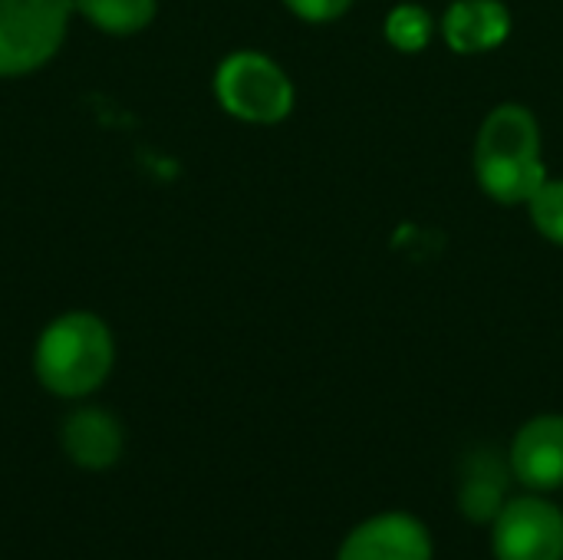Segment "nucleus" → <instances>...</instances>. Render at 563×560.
<instances>
[{"label":"nucleus","instance_id":"obj_4","mask_svg":"<svg viewBox=\"0 0 563 560\" xmlns=\"http://www.w3.org/2000/svg\"><path fill=\"white\" fill-rule=\"evenodd\" d=\"M73 0H0V76L40 69L63 43Z\"/></svg>","mask_w":563,"mask_h":560},{"label":"nucleus","instance_id":"obj_14","mask_svg":"<svg viewBox=\"0 0 563 560\" xmlns=\"http://www.w3.org/2000/svg\"><path fill=\"white\" fill-rule=\"evenodd\" d=\"M297 17L323 23V20H336L340 13H346L353 7V0H284Z\"/></svg>","mask_w":563,"mask_h":560},{"label":"nucleus","instance_id":"obj_11","mask_svg":"<svg viewBox=\"0 0 563 560\" xmlns=\"http://www.w3.org/2000/svg\"><path fill=\"white\" fill-rule=\"evenodd\" d=\"M505 485L498 479H492L488 472L485 475H472L459 495V508L462 515L472 521V525H495V518L501 515L505 508Z\"/></svg>","mask_w":563,"mask_h":560},{"label":"nucleus","instance_id":"obj_12","mask_svg":"<svg viewBox=\"0 0 563 560\" xmlns=\"http://www.w3.org/2000/svg\"><path fill=\"white\" fill-rule=\"evenodd\" d=\"M386 36L396 50L402 53H416L432 40V17L416 7V3H402L389 13L386 20Z\"/></svg>","mask_w":563,"mask_h":560},{"label":"nucleus","instance_id":"obj_13","mask_svg":"<svg viewBox=\"0 0 563 560\" xmlns=\"http://www.w3.org/2000/svg\"><path fill=\"white\" fill-rule=\"evenodd\" d=\"M534 228L563 248V182H544L541 191L528 201Z\"/></svg>","mask_w":563,"mask_h":560},{"label":"nucleus","instance_id":"obj_10","mask_svg":"<svg viewBox=\"0 0 563 560\" xmlns=\"http://www.w3.org/2000/svg\"><path fill=\"white\" fill-rule=\"evenodd\" d=\"M155 7V0H73V10H79L92 26L115 36L139 33L142 26H148Z\"/></svg>","mask_w":563,"mask_h":560},{"label":"nucleus","instance_id":"obj_3","mask_svg":"<svg viewBox=\"0 0 563 560\" xmlns=\"http://www.w3.org/2000/svg\"><path fill=\"white\" fill-rule=\"evenodd\" d=\"M218 102L244 122H280L294 109V86L287 73L264 53H231L214 76Z\"/></svg>","mask_w":563,"mask_h":560},{"label":"nucleus","instance_id":"obj_5","mask_svg":"<svg viewBox=\"0 0 563 560\" xmlns=\"http://www.w3.org/2000/svg\"><path fill=\"white\" fill-rule=\"evenodd\" d=\"M495 560H563V512L534 495L508 498L492 525Z\"/></svg>","mask_w":563,"mask_h":560},{"label":"nucleus","instance_id":"obj_6","mask_svg":"<svg viewBox=\"0 0 563 560\" xmlns=\"http://www.w3.org/2000/svg\"><path fill=\"white\" fill-rule=\"evenodd\" d=\"M336 560H432V535L416 515L383 512L346 535Z\"/></svg>","mask_w":563,"mask_h":560},{"label":"nucleus","instance_id":"obj_2","mask_svg":"<svg viewBox=\"0 0 563 560\" xmlns=\"http://www.w3.org/2000/svg\"><path fill=\"white\" fill-rule=\"evenodd\" d=\"M33 366L49 393L66 399L86 396L112 370V337L99 317L66 314L43 330Z\"/></svg>","mask_w":563,"mask_h":560},{"label":"nucleus","instance_id":"obj_7","mask_svg":"<svg viewBox=\"0 0 563 560\" xmlns=\"http://www.w3.org/2000/svg\"><path fill=\"white\" fill-rule=\"evenodd\" d=\"M511 472L528 492L563 488V416H538L511 446Z\"/></svg>","mask_w":563,"mask_h":560},{"label":"nucleus","instance_id":"obj_9","mask_svg":"<svg viewBox=\"0 0 563 560\" xmlns=\"http://www.w3.org/2000/svg\"><path fill=\"white\" fill-rule=\"evenodd\" d=\"M63 449L76 465L102 472L122 455V429L102 409H79L63 426Z\"/></svg>","mask_w":563,"mask_h":560},{"label":"nucleus","instance_id":"obj_1","mask_svg":"<svg viewBox=\"0 0 563 560\" xmlns=\"http://www.w3.org/2000/svg\"><path fill=\"white\" fill-rule=\"evenodd\" d=\"M475 175L488 198L501 205L531 201L548 172L541 165V129L525 106H498L482 122L475 142Z\"/></svg>","mask_w":563,"mask_h":560},{"label":"nucleus","instance_id":"obj_8","mask_svg":"<svg viewBox=\"0 0 563 560\" xmlns=\"http://www.w3.org/2000/svg\"><path fill=\"white\" fill-rule=\"evenodd\" d=\"M442 33L455 53H485L508 40L511 13L498 0H459L449 7Z\"/></svg>","mask_w":563,"mask_h":560}]
</instances>
